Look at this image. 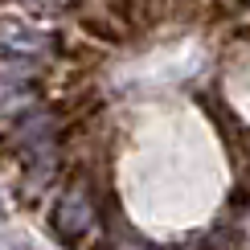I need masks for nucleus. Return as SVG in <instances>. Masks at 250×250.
<instances>
[{
	"instance_id": "nucleus-3",
	"label": "nucleus",
	"mask_w": 250,
	"mask_h": 250,
	"mask_svg": "<svg viewBox=\"0 0 250 250\" xmlns=\"http://www.w3.org/2000/svg\"><path fill=\"white\" fill-rule=\"evenodd\" d=\"M33 4H41V8H54V4H58V0H33Z\"/></svg>"
},
{
	"instance_id": "nucleus-2",
	"label": "nucleus",
	"mask_w": 250,
	"mask_h": 250,
	"mask_svg": "<svg viewBox=\"0 0 250 250\" xmlns=\"http://www.w3.org/2000/svg\"><path fill=\"white\" fill-rule=\"evenodd\" d=\"M0 37H17V41H4V45H17V49H41V41H45V37L29 33L21 25H0Z\"/></svg>"
},
{
	"instance_id": "nucleus-1",
	"label": "nucleus",
	"mask_w": 250,
	"mask_h": 250,
	"mask_svg": "<svg viewBox=\"0 0 250 250\" xmlns=\"http://www.w3.org/2000/svg\"><path fill=\"white\" fill-rule=\"evenodd\" d=\"M90 222H95V205H90V193L86 189L66 193V197H62V205L54 209V230L66 238V242H70V238H78V234H86Z\"/></svg>"
}]
</instances>
